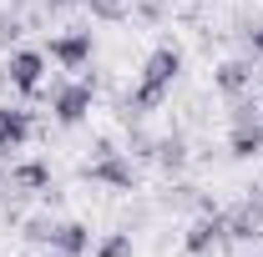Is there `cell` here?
<instances>
[{"mask_svg": "<svg viewBox=\"0 0 263 257\" xmlns=\"http://www.w3.org/2000/svg\"><path fill=\"white\" fill-rule=\"evenodd\" d=\"M5 86H10V81H5V71H0V91H5Z\"/></svg>", "mask_w": 263, "mask_h": 257, "instance_id": "19", "label": "cell"}, {"mask_svg": "<svg viewBox=\"0 0 263 257\" xmlns=\"http://www.w3.org/2000/svg\"><path fill=\"white\" fill-rule=\"evenodd\" d=\"M86 177L101 182V187H111V192H137V166H132L122 152H101V157L86 166Z\"/></svg>", "mask_w": 263, "mask_h": 257, "instance_id": "4", "label": "cell"}, {"mask_svg": "<svg viewBox=\"0 0 263 257\" xmlns=\"http://www.w3.org/2000/svg\"><path fill=\"white\" fill-rule=\"evenodd\" d=\"M10 187H15V192H46V187H51V166H46V161H21V166H10Z\"/></svg>", "mask_w": 263, "mask_h": 257, "instance_id": "12", "label": "cell"}, {"mask_svg": "<svg viewBox=\"0 0 263 257\" xmlns=\"http://www.w3.org/2000/svg\"><path fill=\"white\" fill-rule=\"evenodd\" d=\"M258 111H263V106H258Z\"/></svg>", "mask_w": 263, "mask_h": 257, "instance_id": "21", "label": "cell"}, {"mask_svg": "<svg viewBox=\"0 0 263 257\" xmlns=\"http://www.w3.org/2000/svg\"><path fill=\"white\" fill-rule=\"evenodd\" d=\"M218 242H223V212H218V207H202V217L187 227L182 247H187L193 257H208L213 247H218Z\"/></svg>", "mask_w": 263, "mask_h": 257, "instance_id": "8", "label": "cell"}, {"mask_svg": "<svg viewBox=\"0 0 263 257\" xmlns=\"http://www.w3.org/2000/svg\"><path fill=\"white\" fill-rule=\"evenodd\" d=\"M157 161H162L167 172H182V166H187V141H182V136H162V141H157Z\"/></svg>", "mask_w": 263, "mask_h": 257, "instance_id": "13", "label": "cell"}, {"mask_svg": "<svg viewBox=\"0 0 263 257\" xmlns=\"http://www.w3.org/2000/svg\"><path fill=\"white\" fill-rule=\"evenodd\" d=\"M51 247L66 252V257H86V252H91V227H86V222H56Z\"/></svg>", "mask_w": 263, "mask_h": 257, "instance_id": "10", "label": "cell"}, {"mask_svg": "<svg viewBox=\"0 0 263 257\" xmlns=\"http://www.w3.org/2000/svg\"><path fill=\"white\" fill-rule=\"evenodd\" d=\"M56 257H66V252H56Z\"/></svg>", "mask_w": 263, "mask_h": 257, "instance_id": "20", "label": "cell"}, {"mask_svg": "<svg viewBox=\"0 0 263 257\" xmlns=\"http://www.w3.org/2000/svg\"><path fill=\"white\" fill-rule=\"evenodd\" d=\"M31 111L26 106H0V157H10V152H21L26 141H31Z\"/></svg>", "mask_w": 263, "mask_h": 257, "instance_id": "9", "label": "cell"}, {"mask_svg": "<svg viewBox=\"0 0 263 257\" xmlns=\"http://www.w3.org/2000/svg\"><path fill=\"white\" fill-rule=\"evenodd\" d=\"M46 5H76V0H46Z\"/></svg>", "mask_w": 263, "mask_h": 257, "instance_id": "18", "label": "cell"}, {"mask_svg": "<svg viewBox=\"0 0 263 257\" xmlns=\"http://www.w3.org/2000/svg\"><path fill=\"white\" fill-rule=\"evenodd\" d=\"M97 257H132V232H106L97 242Z\"/></svg>", "mask_w": 263, "mask_h": 257, "instance_id": "14", "label": "cell"}, {"mask_svg": "<svg viewBox=\"0 0 263 257\" xmlns=\"http://www.w3.org/2000/svg\"><path fill=\"white\" fill-rule=\"evenodd\" d=\"M228 152H233L238 161H248V157H258V152H263V111H258V106H248V101H238V106H233Z\"/></svg>", "mask_w": 263, "mask_h": 257, "instance_id": "2", "label": "cell"}, {"mask_svg": "<svg viewBox=\"0 0 263 257\" xmlns=\"http://www.w3.org/2000/svg\"><path fill=\"white\" fill-rule=\"evenodd\" d=\"M91 51H97L91 31H66V35H56V40L46 46V56H51L56 66H66V71H81V66H91Z\"/></svg>", "mask_w": 263, "mask_h": 257, "instance_id": "6", "label": "cell"}, {"mask_svg": "<svg viewBox=\"0 0 263 257\" xmlns=\"http://www.w3.org/2000/svg\"><path fill=\"white\" fill-rule=\"evenodd\" d=\"M223 237H233V242H258L263 237V197L253 202H238L233 212H223Z\"/></svg>", "mask_w": 263, "mask_h": 257, "instance_id": "7", "label": "cell"}, {"mask_svg": "<svg viewBox=\"0 0 263 257\" xmlns=\"http://www.w3.org/2000/svg\"><path fill=\"white\" fill-rule=\"evenodd\" d=\"M91 101H97V86L91 81H66L61 91H56V101H51V111H56L61 126H81L86 111H91Z\"/></svg>", "mask_w": 263, "mask_h": 257, "instance_id": "3", "label": "cell"}, {"mask_svg": "<svg viewBox=\"0 0 263 257\" xmlns=\"http://www.w3.org/2000/svg\"><path fill=\"white\" fill-rule=\"evenodd\" d=\"M41 76H46V51H10V61H5V81H10L21 96H35Z\"/></svg>", "mask_w": 263, "mask_h": 257, "instance_id": "5", "label": "cell"}, {"mask_svg": "<svg viewBox=\"0 0 263 257\" xmlns=\"http://www.w3.org/2000/svg\"><path fill=\"white\" fill-rule=\"evenodd\" d=\"M86 5H91L97 20H122L127 15V0H86Z\"/></svg>", "mask_w": 263, "mask_h": 257, "instance_id": "15", "label": "cell"}, {"mask_svg": "<svg viewBox=\"0 0 263 257\" xmlns=\"http://www.w3.org/2000/svg\"><path fill=\"white\" fill-rule=\"evenodd\" d=\"M248 86H253V66H248V61H223V66H218V91H223V96L238 101Z\"/></svg>", "mask_w": 263, "mask_h": 257, "instance_id": "11", "label": "cell"}, {"mask_svg": "<svg viewBox=\"0 0 263 257\" xmlns=\"http://www.w3.org/2000/svg\"><path fill=\"white\" fill-rule=\"evenodd\" d=\"M31 232L26 237H35V242H51V232H56V222H46V217H35V222H26Z\"/></svg>", "mask_w": 263, "mask_h": 257, "instance_id": "16", "label": "cell"}, {"mask_svg": "<svg viewBox=\"0 0 263 257\" xmlns=\"http://www.w3.org/2000/svg\"><path fill=\"white\" fill-rule=\"evenodd\" d=\"M177 71H182V51H172V46H157L147 66H142V81H137V91H132V111L142 116V111H157L172 91V81H177Z\"/></svg>", "mask_w": 263, "mask_h": 257, "instance_id": "1", "label": "cell"}, {"mask_svg": "<svg viewBox=\"0 0 263 257\" xmlns=\"http://www.w3.org/2000/svg\"><path fill=\"white\" fill-rule=\"evenodd\" d=\"M253 51H258V56H263V26H258V31H253Z\"/></svg>", "mask_w": 263, "mask_h": 257, "instance_id": "17", "label": "cell"}]
</instances>
